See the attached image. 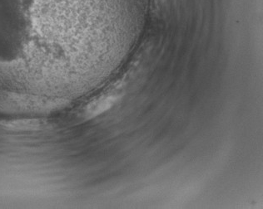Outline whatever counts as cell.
Wrapping results in <instances>:
<instances>
[{
	"instance_id": "6da1fadb",
	"label": "cell",
	"mask_w": 263,
	"mask_h": 209,
	"mask_svg": "<svg viewBox=\"0 0 263 209\" xmlns=\"http://www.w3.org/2000/svg\"><path fill=\"white\" fill-rule=\"evenodd\" d=\"M110 0H0V64L28 58L40 47L53 62L68 57L64 41L74 22L88 12L105 11Z\"/></svg>"
}]
</instances>
